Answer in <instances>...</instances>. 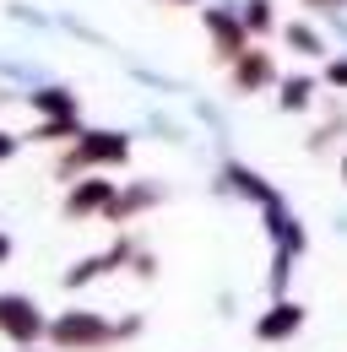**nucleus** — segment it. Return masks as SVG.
<instances>
[{
    "instance_id": "obj_21",
    "label": "nucleus",
    "mask_w": 347,
    "mask_h": 352,
    "mask_svg": "<svg viewBox=\"0 0 347 352\" xmlns=\"http://www.w3.org/2000/svg\"><path fill=\"white\" fill-rule=\"evenodd\" d=\"M0 103H6V92H0Z\"/></svg>"
},
{
    "instance_id": "obj_15",
    "label": "nucleus",
    "mask_w": 347,
    "mask_h": 352,
    "mask_svg": "<svg viewBox=\"0 0 347 352\" xmlns=\"http://www.w3.org/2000/svg\"><path fill=\"white\" fill-rule=\"evenodd\" d=\"M320 82L331 92H342L347 87V60H337V54H326V71H320Z\"/></svg>"
},
{
    "instance_id": "obj_18",
    "label": "nucleus",
    "mask_w": 347,
    "mask_h": 352,
    "mask_svg": "<svg viewBox=\"0 0 347 352\" xmlns=\"http://www.w3.org/2000/svg\"><path fill=\"white\" fill-rule=\"evenodd\" d=\"M304 6H309V11H326V16H337V11H342V0H304Z\"/></svg>"
},
{
    "instance_id": "obj_9",
    "label": "nucleus",
    "mask_w": 347,
    "mask_h": 352,
    "mask_svg": "<svg viewBox=\"0 0 347 352\" xmlns=\"http://www.w3.org/2000/svg\"><path fill=\"white\" fill-rule=\"evenodd\" d=\"M271 87H277V103H282L288 114H304V109L315 103V92H320V82H315V76H304V71H288V76H277Z\"/></svg>"
},
{
    "instance_id": "obj_19",
    "label": "nucleus",
    "mask_w": 347,
    "mask_h": 352,
    "mask_svg": "<svg viewBox=\"0 0 347 352\" xmlns=\"http://www.w3.org/2000/svg\"><path fill=\"white\" fill-rule=\"evenodd\" d=\"M6 255H11V239H6V233H0V261H6Z\"/></svg>"
},
{
    "instance_id": "obj_7",
    "label": "nucleus",
    "mask_w": 347,
    "mask_h": 352,
    "mask_svg": "<svg viewBox=\"0 0 347 352\" xmlns=\"http://www.w3.org/2000/svg\"><path fill=\"white\" fill-rule=\"evenodd\" d=\"M109 195H114L109 179H76V184L65 190V217H92V212H103Z\"/></svg>"
},
{
    "instance_id": "obj_17",
    "label": "nucleus",
    "mask_w": 347,
    "mask_h": 352,
    "mask_svg": "<svg viewBox=\"0 0 347 352\" xmlns=\"http://www.w3.org/2000/svg\"><path fill=\"white\" fill-rule=\"evenodd\" d=\"M17 146H22V135H11V131H0V163H6V157H17Z\"/></svg>"
},
{
    "instance_id": "obj_6",
    "label": "nucleus",
    "mask_w": 347,
    "mask_h": 352,
    "mask_svg": "<svg viewBox=\"0 0 347 352\" xmlns=\"http://www.w3.org/2000/svg\"><path fill=\"white\" fill-rule=\"evenodd\" d=\"M299 325H304V304H271L266 314L255 320V336L260 342H288V336H299Z\"/></svg>"
},
{
    "instance_id": "obj_2",
    "label": "nucleus",
    "mask_w": 347,
    "mask_h": 352,
    "mask_svg": "<svg viewBox=\"0 0 347 352\" xmlns=\"http://www.w3.org/2000/svg\"><path fill=\"white\" fill-rule=\"evenodd\" d=\"M201 28H207V38H212V54L228 65V60H239L244 49H250V33L239 28V11H228V6H212V11H201Z\"/></svg>"
},
{
    "instance_id": "obj_5",
    "label": "nucleus",
    "mask_w": 347,
    "mask_h": 352,
    "mask_svg": "<svg viewBox=\"0 0 347 352\" xmlns=\"http://www.w3.org/2000/svg\"><path fill=\"white\" fill-rule=\"evenodd\" d=\"M228 65H233V92H239V98H250V92L271 87V82L282 76V71H277V60H271L260 44H250L239 60H228Z\"/></svg>"
},
{
    "instance_id": "obj_1",
    "label": "nucleus",
    "mask_w": 347,
    "mask_h": 352,
    "mask_svg": "<svg viewBox=\"0 0 347 352\" xmlns=\"http://www.w3.org/2000/svg\"><path fill=\"white\" fill-rule=\"evenodd\" d=\"M130 163V135L125 131H76V141L60 157V174H82V168H114Z\"/></svg>"
},
{
    "instance_id": "obj_12",
    "label": "nucleus",
    "mask_w": 347,
    "mask_h": 352,
    "mask_svg": "<svg viewBox=\"0 0 347 352\" xmlns=\"http://www.w3.org/2000/svg\"><path fill=\"white\" fill-rule=\"evenodd\" d=\"M239 28H244L250 38L277 33V6H271V0H244V6H239Z\"/></svg>"
},
{
    "instance_id": "obj_10",
    "label": "nucleus",
    "mask_w": 347,
    "mask_h": 352,
    "mask_svg": "<svg viewBox=\"0 0 347 352\" xmlns=\"http://www.w3.org/2000/svg\"><path fill=\"white\" fill-rule=\"evenodd\" d=\"M277 33H282V44L293 49V54H309V60H326V38L309 28V22H277Z\"/></svg>"
},
{
    "instance_id": "obj_4",
    "label": "nucleus",
    "mask_w": 347,
    "mask_h": 352,
    "mask_svg": "<svg viewBox=\"0 0 347 352\" xmlns=\"http://www.w3.org/2000/svg\"><path fill=\"white\" fill-rule=\"evenodd\" d=\"M60 347H98L103 336H109V325H103V314H87V309H71V314H60L54 325H43Z\"/></svg>"
},
{
    "instance_id": "obj_16",
    "label": "nucleus",
    "mask_w": 347,
    "mask_h": 352,
    "mask_svg": "<svg viewBox=\"0 0 347 352\" xmlns=\"http://www.w3.org/2000/svg\"><path fill=\"white\" fill-rule=\"evenodd\" d=\"M288 271H293V255L277 250V261H271V287H288Z\"/></svg>"
},
{
    "instance_id": "obj_3",
    "label": "nucleus",
    "mask_w": 347,
    "mask_h": 352,
    "mask_svg": "<svg viewBox=\"0 0 347 352\" xmlns=\"http://www.w3.org/2000/svg\"><path fill=\"white\" fill-rule=\"evenodd\" d=\"M43 325H49V320H43V309L33 304V298H17V293L0 298V336H11V342L28 347V342L43 336Z\"/></svg>"
},
{
    "instance_id": "obj_13",
    "label": "nucleus",
    "mask_w": 347,
    "mask_h": 352,
    "mask_svg": "<svg viewBox=\"0 0 347 352\" xmlns=\"http://www.w3.org/2000/svg\"><path fill=\"white\" fill-rule=\"evenodd\" d=\"M158 195H163V190H158V184H152V179H147V184H136V190H125V195H120V190H114V195H109V206H103V212H109V217H130V212H141V206H152V201H158Z\"/></svg>"
},
{
    "instance_id": "obj_8",
    "label": "nucleus",
    "mask_w": 347,
    "mask_h": 352,
    "mask_svg": "<svg viewBox=\"0 0 347 352\" xmlns=\"http://www.w3.org/2000/svg\"><path fill=\"white\" fill-rule=\"evenodd\" d=\"M28 103H33V114H43V120H76L82 114V103H76L71 87H33Z\"/></svg>"
},
{
    "instance_id": "obj_20",
    "label": "nucleus",
    "mask_w": 347,
    "mask_h": 352,
    "mask_svg": "<svg viewBox=\"0 0 347 352\" xmlns=\"http://www.w3.org/2000/svg\"><path fill=\"white\" fill-rule=\"evenodd\" d=\"M169 6H201V0H169Z\"/></svg>"
},
{
    "instance_id": "obj_14",
    "label": "nucleus",
    "mask_w": 347,
    "mask_h": 352,
    "mask_svg": "<svg viewBox=\"0 0 347 352\" xmlns=\"http://www.w3.org/2000/svg\"><path fill=\"white\" fill-rule=\"evenodd\" d=\"M28 141H76V120H43Z\"/></svg>"
},
{
    "instance_id": "obj_11",
    "label": "nucleus",
    "mask_w": 347,
    "mask_h": 352,
    "mask_svg": "<svg viewBox=\"0 0 347 352\" xmlns=\"http://www.w3.org/2000/svg\"><path fill=\"white\" fill-rule=\"evenodd\" d=\"M228 179H233V190L244 195V201H260V206H277V190L255 174V168H244V163H228Z\"/></svg>"
}]
</instances>
